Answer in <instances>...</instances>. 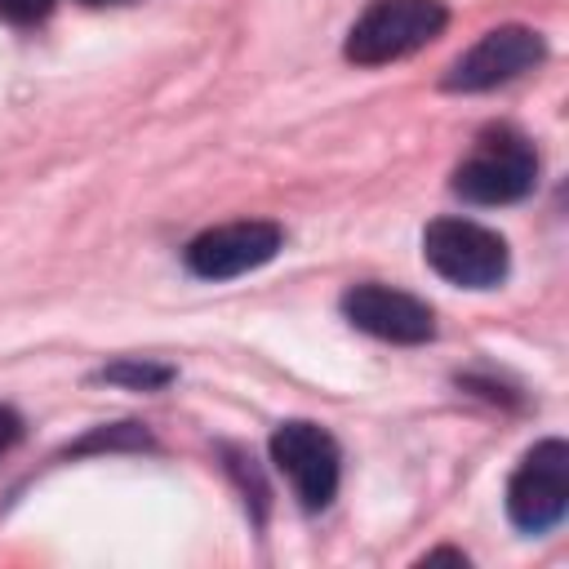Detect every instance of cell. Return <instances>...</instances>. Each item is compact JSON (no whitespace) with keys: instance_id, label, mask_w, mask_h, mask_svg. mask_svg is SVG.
Here are the masks:
<instances>
[{"instance_id":"4","label":"cell","mask_w":569,"mask_h":569,"mask_svg":"<svg viewBox=\"0 0 569 569\" xmlns=\"http://www.w3.org/2000/svg\"><path fill=\"white\" fill-rule=\"evenodd\" d=\"M271 462L289 476L298 502L307 511H325L338 493V476H342V453L338 440L307 418H289L271 431Z\"/></svg>"},{"instance_id":"8","label":"cell","mask_w":569,"mask_h":569,"mask_svg":"<svg viewBox=\"0 0 569 569\" xmlns=\"http://www.w3.org/2000/svg\"><path fill=\"white\" fill-rule=\"evenodd\" d=\"M342 316L382 342H400V347H418L436 338V316L422 298L391 289V284H351L342 293Z\"/></svg>"},{"instance_id":"12","label":"cell","mask_w":569,"mask_h":569,"mask_svg":"<svg viewBox=\"0 0 569 569\" xmlns=\"http://www.w3.org/2000/svg\"><path fill=\"white\" fill-rule=\"evenodd\" d=\"M427 560H458V565H467V556H462V551H449V547H440V551H431Z\"/></svg>"},{"instance_id":"6","label":"cell","mask_w":569,"mask_h":569,"mask_svg":"<svg viewBox=\"0 0 569 569\" xmlns=\"http://www.w3.org/2000/svg\"><path fill=\"white\" fill-rule=\"evenodd\" d=\"M280 244H284V231L276 222L244 218V222H222V227L200 231L182 249V262L200 280H231V276H244V271L267 267L280 253Z\"/></svg>"},{"instance_id":"11","label":"cell","mask_w":569,"mask_h":569,"mask_svg":"<svg viewBox=\"0 0 569 569\" xmlns=\"http://www.w3.org/2000/svg\"><path fill=\"white\" fill-rule=\"evenodd\" d=\"M18 440H22V418H18L9 405H0V458H4Z\"/></svg>"},{"instance_id":"3","label":"cell","mask_w":569,"mask_h":569,"mask_svg":"<svg viewBox=\"0 0 569 569\" xmlns=\"http://www.w3.org/2000/svg\"><path fill=\"white\" fill-rule=\"evenodd\" d=\"M422 258L436 276L462 289H493L507 280V240L471 218H436L422 231Z\"/></svg>"},{"instance_id":"13","label":"cell","mask_w":569,"mask_h":569,"mask_svg":"<svg viewBox=\"0 0 569 569\" xmlns=\"http://www.w3.org/2000/svg\"><path fill=\"white\" fill-rule=\"evenodd\" d=\"M84 4H120V0H84Z\"/></svg>"},{"instance_id":"1","label":"cell","mask_w":569,"mask_h":569,"mask_svg":"<svg viewBox=\"0 0 569 569\" xmlns=\"http://www.w3.org/2000/svg\"><path fill=\"white\" fill-rule=\"evenodd\" d=\"M538 182V151L525 133L498 124L485 129L471 147V156L453 169V196L467 204H516Z\"/></svg>"},{"instance_id":"2","label":"cell","mask_w":569,"mask_h":569,"mask_svg":"<svg viewBox=\"0 0 569 569\" xmlns=\"http://www.w3.org/2000/svg\"><path fill=\"white\" fill-rule=\"evenodd\" d=\"M445 22H449V9L440 0H373L351 22L342 53L356 67H382L431 44L445 31Z\"/></svg>"},{"instance_id":"5","label":"cell","mask_w":569,"mask_h":569,"mask_svg":"<svg viewBox=\"0 0 569 569\" xmlns=\"http://www.w3.org/2000/svg\"><path fill=\"white\" fill-rule=\"evenodd\" d=\"M565 511H569V445L551 436L520 458L507 485V516L525 533H547L551 525H560Z\"/></svg>"},{"instance_id":"10","label":"cell","mask_w":569,"mask_h":569,"mask_svg":"<svg viewBox=\"0 0 569 569\" xmlns=\"http://www.w3.org/2000/svg\"><path fill=\"white\" fill-rule=\"evenodd\" d=\"M53 4H58V0H0V18H4V22H18V27H31V22L49 18Z\"/></svg>"},{"instance_id":"7","label":"cell","mask_w":569,"mask_h":569,"mask_svg":"<svg viewBox=\"0 0 569 569\" xmlns=\"http://www.w3.org/2000/svg\"><path fill=\"white\" fill-rule=\"evenodd\" d=\"M547 58V44L533 27H493L485 31L445 76V89L453 93H480V89H493V84H507L525 71H533L538 62Z\"/></svg>"},{"instance_id":"9","label":"cell","mask_w":569,"mask_h":569,"mask_svg":"<svg viewBox=\"0 0 569 569\" xmlns=\"http://www.w3.org/2000/svg\"><path fill=\"white\" fill-rule=\"evenodd\" d=\"M98 378L133 387V391H156V387H164L173 378V369L169 365H151V360H116V365H102Z\"/></svg>"}]
</instances>
